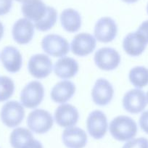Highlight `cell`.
Here are the masks:
<instances>
[{"label":"cell","mask_w":148,"mask_h":148,"mask_svg":"<svg viewBox=\"0 0 148 148\" xmlns=\"http://www.w3.org/2000/svg\"><path fill=\"white\" fill-rule=\"evenodd\" d=\"M137 125L135 121L126 116H119L111 121L109 131L111 136L120 142H128L137 134Z\"/></svg>","instance_id":"1"},{"label":"cell","mask_w":148,"mask_h":148,"mask_svg":"<svg viewBox=\"0 0 148 148\" xmlns=\"http://www.w3.org/2000/svg\"><path fill=\"white\" fill-rule=\"evenodd\" d=\"M26 123L32 132L44 134L52 128L54 119L49 111L44 109H35L28 114Z\"/></svg>","instance_id":"2"},{"label":"cell","mask_w":148,"mask_h":148,"mask_svg":"<svg viewBox=\"0 0 148 148\" xmlns=\"http://www.w3.org/2000/svg\"><path fill=\"white\" fill-rule=\"evenodd\" d=\"M45 88L38 81H32L24 86L21 92V103L28 109H35L43 101Z\"/></svg>","instance_id":"3"},{"label":"cell","mask_w":148,"mask_h":148,"mask_svg":"<svg viewBox=\"0 0 148 148\" xmlns=\"http://www.w3.org/2000/svg\"><path fill=\"white\" fill-rule=\"evenodd\" d=\"M42 48L47 55L54 58H62L70 51L67 39L58 34H48L42 40Z\"/></svg>","instance_id":"4"},{"label":"cell","mask_w":148,"mask_h":148,"mask_svg":"<svg viewBox=\"0 0 148 148\" xmlns=\"http://www.w3.org/2000/svg\"><path fill=\"white\" fill-rule=\"evenodd\" d=\"M25 117V110L21 103L18 101H9L2 106L0 112V118L2 123L9 128L19 126Z\"/></svg>","instance_id":"5"},{"label":"cell","mask_w":148,"mask_h":148,"mask_svg":"<svg viewBox=\"0 0 148 148\" xmlns=\"http://www.w3.org/2000/svg\"><path fill=\"white\" fill-rule=\"evenodd\" d=\"M94 60L96 66L100 70L111 71L119 66L121 58L116 49L111 47H102L95 52Z\"/></svg>","instance_id":"6"},{"label":"cell","mask_w":148,"mask_h":148,"mask_svg":"<svg viewBox=\"0 0 148 148\" xmlns=\"http://www.w3.org/2000/svg\"><path fill=\"white\" fill-rule=\"evenodd\" d=\"M52 62L48 55L36 54L31 57L28 62L29 73L36 79L48 77L52 71Z\"/></svg>","instance_id":"7"},{"label":"cell","mask_w":148,"mask_h":148,"mask_svg":"<svg viewBox=\"0 0 148 148\" xmlns=\"http://www.w3.org/2000/svg\"><path fill=\"white\" fill-rule=\"evenodd\" d=\"M86 129L93 139H102L106 134L108 129L106 115L99 110L92 111L86 119Z\"/></svg>","instance_id":"8"},{"label":"cell","mask_w":148,"mask_h":148,"mask_svg":"<svg viewBox=\"0 0 148 148\" xmlns=\"http://www.w3.org/2000/svg\"><path fill=\"white\" fill-rule=\"evenodd\" d=\"M94 34L96 40L102 43L113 42L118 34V25L110 17H102L97 21Z\"/></svg>","instance_id":"9"},{"label":"cell","mask_w":148,"mask_h":148,"mask_svg":"<svg viewBox=\"0 0 148 148\" xmlns=\"http://www.w3.org/2000/svg\"><path fill=\"white\" fill-rule=\"evenodd\" d=\"M114 88L107 79L100 78L96 81L92 90V98L94 103L99 106H106L113 100Z\"/></svg>","instance_id":"10"},{"label":"cell","mask_w":148,"mask_h":148,"mask_svg":"<svg viewBox=\"0 0 148 148\" xmlns=\"http://www.w3.org/2000/svg\"><path fill=\"white\" fill-rule=\"evenodd\" d=\"M122 104L128 113L138 114L142 112L147 105L146 95L140 89H131L124 95Z\"/></svg>","instance_id":"11"},{"label":"cell","mask_w":148,"mask_h":148,"mask_svg":"<svg viewBox=\"0 0 148 148\" xmlns=\"http://www.w3.org/2000/svg\"><path fill=\"white\" fill-rule=\"evenodd\" d=\"M95 37L89 33H80L74 36L71 44L73 54L78 57H86L94 52L96 48Z\"/></svg>","instance_id":"12"},{"label":"cell","mask_w":148,"mask_h":148,"mask_svg":"<svg viewBox=\"0 0 148 148\" xmlns=\"http://www.w3.org/2000/svg\"><path fill=\"white\" fill-rule=\"evenodd\" d=\"M54 118L58 126L66 129L76 126L79 119V113L75 106L64 103L56 108Z\"/></svg>","instance_id":"13"},{"label":"cell","mask_w":148,"mask_h":148,"mask_svg":"<svg viewBox=\"0 0 148 148\" xmlns=\"http://www.w3.org/2000/svg\"><path fill=\"white\" fill-rule=\"evenodd\" d=\"M35 32L34 24L26 18H21L14 23L12 35L16 43L21 45H28L34 38Z\"/></svg>","instance_id":"14"},{"label":"cell","mask_w":148,"mask_h":148,"mask_svg":"<svg viewBox=\"0 0 148 148\" xmlns=\"http://www.w3.org/2000/svg\"><path fill=\"white\" fill-rule=\"evenodd\" d=\"M62 140L67 148H84L87 144L88 137L84 129L72 126L63 131Z\"/></svg>","instance_id":"15"},{"label":"cell","mask_w":148,"mask_h":148,"mask_svg":"<svg viewBox=\"0 0 148 148\" xmlns=\"http://www.w3.org/2000/svg\"><path fill=\"white\" fill-rule=\"evenodd\" d=\"M1 60L3 66L10 73H18L22 68V55L18 49L15 47H5L1 53Z\"/></svg>","instance_id":"16"},{"label":"cell","mask_w":148,"mask_h":148,"mask_svg":"<svg viewBox=\"0 0 148 148\" xmlns=\"http://www.w3.org/2000/svg\"><path fill=\"white\" fill-rule=\"evenodd\" d=\"M76 85L69 80H62L52 87L50 97L54 102L58 104L66 103L76 92Z\"/></svg>","instance_id":"17"},{"label":"cell","mask_w":148,"mask_h":148,"mask_svg":"<svg viewBox=\"0 0 148 148\" xmlns=\"http://www.w3.org/2000/svg\"><path fill=\"white\" fill-rule=\"evenodd\" d=\"M47 10V6L42 0H27L21 7L24 18L31 21L34 24L43 18Z\"/></svg>","instance_id":"18"},{"label":"cell","mask_w":148,"mask_h":148,"mask_svg":"<svg viewBox=\"0 0 148 148\" xmlns=\"http://www.w3.org/2000/svg\"><path fill=\"white\" fill-rule=\"evenodd\" d=\"M147 43L139 33L128 34L123 40V49L131 57H139L145 52Z\"/></svg>","instance_id":"19"},{"label":"cell","mask_w":148,"mask_h":148,"mask_svg":"<svg viewBox=\"0 0 148 148\" xmlns=\"http://www.w3.org/2000/svg\"><path fill=\"white\" fill-rule=\"evenodd\" d=\"M79 70V65L75 59L64 56L60 58L54 65V72L60 79H70L76 76Z\"/></svg>","instance_id":"20"},{"label":"cell","mask_w":148,"mask_h":148,"mask_svg":"<svg viewBox=\"0 0 148 148\" xmlns=\"http://www.w3.org/2000/svg\"><path fill=\"white\" fill-rule=\"evenodd\" d=\"M60 19L63 29L68 33L77 32L82 27V16L77 10L73 8H67L62 10Z\"/></svg>","instance_id":"21"},{"label":"cell","mask_w":148,"mask_h":148,"mask_svg":"<svg viewBox=\"0 0 148 148\" xmlns=\"http://www.w3.org/2000/svg\"><path fill=\"white\" fill-rule=\"evenodd\" d=\"M34 137L30 129L18 127L14 129L11 133L10 142L12 148H23Z\"/></svg>","instance_id":"22"},{"label":"cell","mask_w":148,"mask_h":148,"mask_svg":"<svg viewBox=\"0 0 148 148\" xmlns=\"http://www.w3.org/2000/svg\"><path fill=\"white\" fill-rule=\"evenodd\" d=\"M130 83L136 89H142L148 85V69L144 66H136L129 73Z\"/></svg>","instance_id":"23"},{"label":"cell","mask_w":148,"mask_h":148,"mask_svg":"<svg viewBox=\"0 0 148 148\" xmlns=\"http://www.w3.org/2000/svg\"><path fill=\"white\" fill-rule=\"evenodd\" d=\"M58 20V11L53 7L47 6V10L45 16L41 21L34 23L36 29L45 32L53 28Z\"/></svg>","instance_id":"24"},{"label":"cell","mask_w":148,"mask_h":148,"mask_svg":"<svg viewBox=\"0 0 148 148\" xmlns=\"http://www.w3.org/2000/svg\"><path fill=\"white\" fill-rule=\"evenodd\" d=\"M15 84L8 76H0V102H5L12 96Z\"/></svg>","instance_id":"25"},{"label":"cell","mask_w":148,"mask_h":148,"mask_svg":"<svg viewBox=\"0 0 148 148\" xmlns=\"http://www.w3.org/2000/svg\"><path fill=\"white\" fill-rule=\"evenodd\" d=\"M122 148H148V139L145 137L132 139L128 141Z\"/></svg>","instance_id":"26"},{"label":"cell","mask_w":148,"mask_h":148,"mask_svg":"<svg viewBox=\"0 0 148 148\" xmlns=\"http://www.w3.org/2000/svg\"><path fill=\"white\" fill-rule=\"evenodd\" d=\"M12 7V0H0V16L9 13Z\"/></svg>","instance_id":"27"},{"label":"cell","mask_w":148,"mask_h":148,"mask_svg":"<svg viewBox=\"0 0 148 148\" xmlns=\"http://www.w3.org/2000/svg\"><path fill=\"white\" fill-rule=\"evenodd\" d=\"M139 123L142 130L148 134V110L142 113L139 118Z\"/></svg>","instance_id":"28"},{"label":"cell","mask_w":148,"mask_h":148,"mask_svg":"<svg viewBox=\"0 0 148 148\" xmlns=\"http://www.w3.org/2000/svg\"><path fill=\"white\" fill-rule=\"evenodd\" d=\"M136 32L142 36V37L148 44V20L142 22V23L139 25L138 29L136 30Z\"/></svg>","instance_id":"29"},{"label":"cell","mask_w":148,"mask_h":148,"mask_svg":"<svg viewBox=\"0 0 148 148\" xmlns=\"http://www.w3.org/2000/svg\"><path fill=\"white\" fill-rule=\"evenodd\" d=\"M23 148H44L42 144L35 138L31 139L29 142H27Z\"/></svg>","instance_id":"30"},{"label":"cell","mask_w":148,"mask_h":148,"mask_svg":"<svg viewBox=\"0 0 148 148\" xmlns=\"http://www.w3.org/2000/svg\"><path fill=\"white\" fill-rule=\"evenodd\" d=\"M4 32H5V29H4V25L0 21V40L2 39V37L4 36Z\"/></svg>","instance_id":"31"},{"label":"cell","mask_w":148,"mask_h":148,"mask_svg":"<svg viewBox=\"0 0 148 148\" xmlns=\"http://www.w3.org/2000/svg\"><path fill=\"white\" fill-rule=\"evenodd\" d=\"M123 1V2L125 3H127V4H134V3H136L139 0H121Z\"/></svg>","instance_id":"32"},{"label":"cell","mask_w":148,"mask_h":148,"mask_svg":"<svg viewBox=\"0 0 148 148\" xmlns=\"http://www.w3.org/2000/svg\"><path fill=\"white\" fill-rule=\"evenodd\" d=\"M16 2H19V3H24L25 2H26L27 0H15Z\"/></svg>","instance_id":"33"},{"label":"cell","mask_w":148,"mask_h":148,"mask_svg":"<svg viewBox=\"0 0 148 148\" xmlns=\"http://www.w3.org/2000/svg\"><path fill=\"white\" fill-rule=\"evenodd\" d=\"M146 97H147V103H148V92H147V93Z\"/></svg>","instance_id":"34"},{"label":"cell","mask_w":148,"mask_h":148,"mask_svg":"<svg viewBox=\"0 0 148 148\" xmlns=\"http://www.w3.org/2000/svg\"><path fill=\"white\" fill-rule=\"evenodd\" d=\"M147 12L148 14V3H147Z\"/></svg>","instance_id":"35"}]
</instances>
